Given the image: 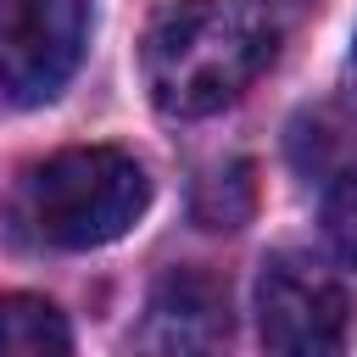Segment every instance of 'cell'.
<instances>
[{
	"label": "cell",
	"instance_id": "obj_1",
	"mask_svg": "<svg viewBox=\"0 0 357 357\" xmlns=\"http://www.w3.org/2000/svg\"><path fill=\"white\" fill-rule=\"evenodd\" d=\"M139 61L167 117H212L268 73L273 22L251 0H167L145 28Z\"/></svg>",
	"mask_w": 357,
	"mask_h": 357
},
{
	"label": "cell",
	"instance_id": "obj_2",
	"mask_svg": "<svg viewBox=\"0 0 357 357\" xmlns=\"http://www.w3.org/2000/svg\"><path fill=\"white\" fill-rule=\"evenodd\" d=\"M151 206L145 167L117 145H73L22 178V223L56 251H95L123 240Z\"/></svg>",
	"mask_w": 357,
	"mask_h": 357
},
{
	"label": "cell",
	"instance_id": "obj_3",
	"mask_svg": "<svg viewBox=\"0 0 357 357\" xmlns=\"http://www.w3.org/2000/svg\"><path fill=\"white\" fill-rule=\"evenodd\" d=\"M89 45V0H0V100L45 106Z\"/></svg>",
	"mask_w": 357,
	"mask_h": 357
},
{
	"label": "cell",
	"instance_id": "obj_4",
	"mask_svg": "<svg viewBox=\"0 0 357 357\" xmlns=\"http://www.w3.org/2000/svg\"><path fill=\"white\" fill-rule=\"evenodd\" d=\"M257 335L268 351L284 357L340 351L351 340V301L324 262L301 251H273L257 273Z\"/></svg>",
	"mask_w": 357,
	"mask_h": 357
},
{
	"label": "cell",
	"instance_id": "obj_5",
	"mask_svg": "<svg viewBox=\"0 0 357 357\" xmlns=\"http://www.w3.org/2000/svg\"><path fill=\"white\" fill-rule=\"evenodd\" d=\"M229 340V290L201 268H173L151 290L139 346L145 351H212Z\"/></svg>",
	"mask_w": 357,
	"mask_h": 357
},
{
	"label": "cell",
	"instance_id": "obj_6",
	"mask_svg": "<svg viewBox=\"0 0 357 357\" xmlns=\"http://www.w3.org/2000/svg\"><path fill=\"white\" fill-rule=\"evenodd\" d=\"M67 351H73V329L56 301L28 290L0 296V357H67Z\"/></svg>",
	"mask_w": 357,
	"mask_h": 357
},
{
	"label": "cell",
	"instance_id": "obj_7",
	"mask_svg": "<svg viewBox=\"0 0 357 357\" xmlns=\"http://www.w3.org/2000/svg\"><path fill=\"white\" fill-rule=\"evenodd\" d=\"M324 234H329V251L357 268V173H340L324 195Z\"/></svg>",
	"mask_w": 357,
	"mask_h": 357
},
{
	"label": "cell",
	"instance_id": "obj_8",
	"mask_svg": "<svg viewBox=\"0 0 357 357\" xmlns=\"http://www.w3.org/2000/svg\"><path fill=\"white\" fill-rule=\"evenodd\" d=\"M351 73H357V33H351Z\"/></svg>",
	"mask_w": 357,
	"mask_h": 357
}]
</instances>
